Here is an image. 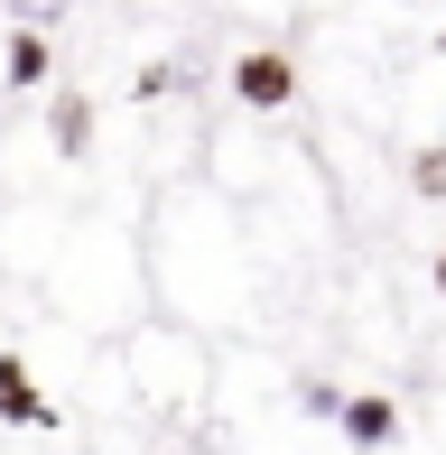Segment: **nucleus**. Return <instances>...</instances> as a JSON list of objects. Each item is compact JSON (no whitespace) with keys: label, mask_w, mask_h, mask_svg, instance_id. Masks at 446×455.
I'll return each instance as SVG.
<instances>
[{"label":"nucleus","mask_w":446,"mask_h":455,"mask_svg":"<svg viewBox=\"0 0 446 455\" xmlns=\"http://www.w3.org/2000/svg\"><path fill=\"white\" fill-rule=\"evenodd\" d=\"M19 19H28V28H56V19H66V0H10Z\"/></svg>","instance_id":"7"},{"label":"nucleus","mask_w":446,"mask_h":455,"mask_svg":"<svg viewBox=\"0 0 446 455\" xmlns=\"http://www.w3.org/2000/svg\"><path fill=\"white\" fill-rule=\"evenodd\" d=\"M437 298H446V251H437Z\"/></svg>","instance_id":"8"},{"label":"nucleus","mask_w":446,"mask_h":455,"mask_svg":"<svg viewBox=\"0 0 446 455\" xmlns=\"http://www.w3.org/2000/svg\"><path fill=\"white\" fill-rule=\"evenodd\" d=\"M37 75H47V37L19 28V37H10V84H37Z\"/></svg>","instance_id":"4"},{"label":"nucleus","mask_w":446,"mask_h":455,"mask_svg":"<svg viewBox=\"0 0 446 455\" xmlns=\"http://www.w3.org/2000/svg\"><path fill=\"white\" fill-rule=\"evenodd\" d=\"M0 419H19V427H47L56 419V409L28 390V363H19V354H0Z\"/></svg>","instance_id":"2"},{"label":"nucleus","mask_w":446,"mask_h":455,"mask_svg":"<svg viewBox=\"0 0 446 455\" xmlns=\"http://www.w3.org/2000/svg\"><path fill=\"white\" fill-rule=\"evenodd\" d=\"M418 196H446V149H418Z\"/></svg>","instance_id":"6"},{"label":"nucleus","mask_w":446,"mask_h":455,"mask_svg":"<svg viewBox=\"0 0 446 455\" xmlns=\"http://www.w3.org/2000/svg\"><path fill=\"white\" fill-rule=\"evenodd\" d=\"M56 140H66V149H84V140H93V112H84V102H75V93L56 102Z\"/></svg>","instance_id":"5"},{"label":"nucleus","mask_w":446,"mask_h":455,"mask_svg":"<svg viewBox=\"0 0 446 455\" xmlns=\"http://www.w3.org/2000/svg\"><path fill=\"white\" fill-rule=\"evenodd\" d=\"M233 93L251 102V112H279V102L298 93V66H289V56H270V47H251V56L233 66Z\"/></svg>","instance_id":"1"},{"label":"nucleus","mask_w":446,"mask_h":455,"mask_svg":"<svg viewBox=\"0 0 446 455\" xmlns=\"http://www.w3.org/2000/svg\"><path fill=\"white\" fill-rule=\"evenodd\" d=\"M391 427H400V409L381 400V390H362V400H344V437H354V446H391Z\"/></svg>","instance_id":"3"}]
</instances>
